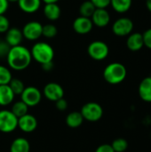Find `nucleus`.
<instances>
[{"label": "nucleus", "mask_w": 151, "mask_h": 152, "mask_svg": "<svg viewBox=\"0 0 151 152\" xmlns=\"http://www.w3.org/2000/svg\"><path fill=\"white\" fill-rule=\"evenodd\" d=\"M84 122V118L80 111H72L66 117V124L70 128H77Z\"/></svg>", "instance_id": "nucleus-21"}, {"label": "nucleus", "mask_w": 151, "mask_h": 152, "mask_svg": "<svg viewBox=\"0 0 151 152\" xmlns=\"http://www.w3.org/2000/svg\"><path fill=\"white\" fill-rule=\"evenodd\" d=\"M150 136H151V135H150Z\"/></svg>", "instance_id": "nucleus-41"}, {"label": "nucleus", "mask_w": 151, "mask_h": 152, "mask_svg": "<svg viewBox=\"0 0 151 152\" xmlns=\"http://www.w3.org/2000/svg\"><path fill=\"white\" fill-rule=\"evenodd\" d=\"M127 75L126 68L120 62H112L106 66L103 70V78L110 85H118L122 83Z\"/></svg>", "instance_id": "nucleus-2"}, {"label": "nucleus", "mask_w": 151, "mask_h": 152, "mask_svg": "<svg viewBox=\"0 0 151 152\" xmlns=\"http://www.w3.org/2000/svg\"><path fill=\"white\" fill-rule=\"evenodd\" d=\"M30 151V144L29 142L23 138L19 137L12 141L11 147H10V152H29Z\"/></svg>", "instance_id": "nucleus-20"}, {"label": "nucleus", "mask_w": 151, "mask_h": 152, "mask_svg": "<svg viewBox=\"0 0 151 152\" xmlns=\"http://www.w3.org/2000/svg\"><path fill=\"white\" fill-rule=\"evenodd\" d=\"M32 60H35L39 64H44L45 62L53 61L54 57V51L51 45L44 42L36 43L31 50Z\"/></svg>", "instance_id": "nucleus-3"}, {"label": "nucleus", "mask_w": 151, "mask_h": 152, "mask_svg": "<svg viewBox=\"0 0 151 152\" xmlns=\"http://www.w3.org/2000/svg\"><path fill=\"white\" fill-rule=\"evenodd\" d=\"M55 107L60 111H64L68 108V102L64 98H61L55 102Z\"/></svg>", "instance_id": "nucleus-32"}, {"label": "nucleus", "mask_w": 151, "mask_h": 152, "mask_svg": "<svg viewBox=\"0 0 151 152\" xmlns=\"http://www.w3.org/2000/svg\"><path fill=\"white\" fill-rule=\"evenodd\" d=\"M96 8H107L110 4V0H90Z\"/></svg>", "instance_id": "nucleus-33"}, {"label": "nucleus", "mask_w": 151, "mask_h": 152, "mask_svg": "<svg viewBox=\"0 0 151 152\" xmlns=\"http://www.w3.org/2000/svg\"><path fill=\"white\" fill-rule=\"evenodd\" d=\"M18 127V118L7 110H0V132L9 134Z\"/></svg>", "instance_id": "nucleus-5"}, {"label": "nucleus", "mask_w": 151, "mask_h": 152, "mask_svg": "<svg viewBox=\"0 0 151 152\" xmlns=\"http://www.w3.org/2000/svg\"><path fill=\"white\" fill-rule=\"evenodd\" d=\"M8 85L15 95H20L25 88L23 82L19 78H12Z\"/></svg>", "instance_id": "nucleus-25"}, {"label": "nucleus", "mask_w": 151, "mask_h": 152, "mask_svg": "<svg viewBox=\"0 0 151 152\" xmlns=\"http://www.w3.org/2000/svg\"><path fill=\"white\" fill-rule=\"evenodd\" d=\"M44 97L51 101V102H56L61 98H63L64 96V90L61 85L55 82L48 83L44 87Z\"/></svg>", "instance_id": "nucleus-10"}, {"label": "nucleus", "mask_w": 151, "mask_h": 152, "mask_svg": "<svg viewBox=\"0 0 151 152\" xmlns=\"http://www.w3.org/2000/svg\"><path fill=\"white\" fill-rule=\"evenodd\" d=\"M10 28V21L4 14H0V33H5Z\"/></svg>", "instance_id": "nucleus-29"}, {"label": "nucleus", "mask_w": 151, "mask_h": 152, "mask_svg": "<svg viewBox=\"0 0 151 152\" xmlns=\"http://www.w3.org/2000/svg\"><path fill=\"white\" fill-rule=\"evenodd\" d=\"M0 41H1V38H0Z\"/></svg>", "instance_id": "nucleus-40"}, {"label": "nucleus", "mask_w": 151, "mask_h": 152, "mask_svg": "<svg viewBox=\"0 0 151 152\" xmlns=\"http://www.w3.org/2000/svg\"><path fill=\"white\" fill-rule=\"evenodd\" d=\"M133 0H110V4L112 8L119 13L126 12L132 6Z\"/></svg>", "instance_id": "nucleus-22"}, {"label": "nucleus", "mask_w": 151, "mask_h": 152, "mask_svg": "<svg viewBox=\"0 0 151 152\" xmlns=\"http://www.w3.org/2000/svg\"><path fill=\"white\" fill-rule=\"evenodd\" d=\"M91 20L93 25L99 28H104L109 23L110 15L106 8H96L91 17Z\"/></svg>", "instance_id": "nucleus-13"}, {"label": "nucleus", "mask_w": 151, "mask_h": 152, "mask_svg": "<svg viewBox=\"0 0 151 152\" xmlns=\"http://www.w3.org/2000/svg\"><path fill=\"white\" fill-rule=\"evenodd\" d=\"M111 147L115 152H125L128 148V142L125 138H117L112 142Z\"/></svg>", "instance_id": "nucleus-26"}, {"label": "nucleus", "mask_w": 151, "mask_h": 152, "mask_svg": "<svg viewBox=\"0 0 151 152\" xmlns=\"http://www.w3.org/2000/svg\"><path fill=\"white\" fill-rule=\"evenodd\" d=\"M28 106L20 100L12 104L11 111L19 118L26 115L28 113Z\"/></svg>", "instance_id": "nucleus-24"}, {"label": "nucleus", "mask_w": 151, "mask_h": 152, "mask_svg": "<svg viewBox=\"0 0 151 152\" xmlns=\"http://www.w3.org/2000/svg\"><path fill=\"white\" fill-rule=\"evenodd\" d=\"M9 3H18L19 0H7Z\"/></svg>", "instance_id": "nucleus-39"}, {"label": "nucleus", "mask_w": 151, "mask_h": 152, "mask_svg": "<svg viewBox=\"0 0 151 152\" xmlns=\"http://www.w3.org/2000/svg\"><path fill=\"white\" fill-rule=\"evenodd\" d=\"M18 127L24 133H32L37 127V120L31 114H26L18 118Z\"/></svg>", "instance_id": "nucleus-12"}, {"label": "nucleus", "mask_w": 151, "mask_h": 152, "mask_svg": "<svg viewBox=\"0 0 151 152\" xmlns=\"http://www.w3.org/2000/svg\"><path fill=\"white\" fill-rule=\"evenodd\" d=\"M126 46L132 52H138L144 46L143 36L141 33H131L126 40Z\"/></svg>", "instance_id": "nucleus-15"}, {"label": "nucleus", "mask_w": 151, "mask_h": 152, "mask_svg": "<svg viewBox=\"0 0 151 152\" xmlns=\"http://www.w3.org/2000/svg\"><path fill=\"white\" fill-rule=\"evenodd\" d=\"M95 152H115L113 148L111 147V144H108V143H104V144H101L100 145L97 149Z\"/></svg>", "instance_id": "nucleus-34"}, {"label": "nucleus", "mask_w": 151, "mask_h": 152, "mask_svg": "<svg viewBox=\"0 0 151 152\" xmlns=\"http://www.w3.org/2000/svg\"><path fill=\"white\" fill-rule=\"evenodd\" d=\"M80 113L82 114L84 120H87L89 122H97L103 116V109L99 103L90 102L82 107Z\"/></svg>", "instance_id": "nucleus-4"}, {"label": "nucleus", "mask_w": 151, "mask_h": 152, "mask_svg": "<svg viewBox=\"0 0 151 152\" xmlns=\"http://www.w3.org/2000/svg\"><path fill=\"white\" fill-rule=\"evenodd\" d=\"M11 49V46L4 40L0 41V58H6L9 51Z\"/></svg>", "instance_id": "nucleus-30"}, {"label": "nucleus", "mask_w": 151, "mask_h": 152, "mask_svg": "<svg viewBox=\"0 0 151 152\" xmlns=\"http://www.w3.org/2000/svg\"><path fill=\"white\" fill-rule=\"evenodd\" d=\"M23 39L22 31L19 28H10L5 32V39L4 41L11 46H16L21 44Z\"/></svg>", "instance_id": "nucleus-14"}, {"label": "nucleus", "mask_w": 151, "mask_h": 152, "mask_svg": "<svg viewBox=\"0 0 151 152\" xmlns=\"http://www.w3.org/2000/svg\"><path fill=\"white\" fill-rule=\"evenodd\" d=\"M41 0H19L18 5L20 9L26 13H34L39 10Z\"/></svg>", "instance_id": "nucleus-17"}, {"label": "nucleus", "mask_w": 151, "mask_h": 152, "mask_svg": "<svg viewBox=\"0 0 151 152\" xmlns=\"http://www.w3.org/2000/svg\"><path fill=\"white\" fill-rule=\"evenodd\" d=\"M88 55L95 61H103L105 60L109 53V48L108 45L100 40L93 41L87 48Z\"/></svg>", "instance_id": "nucleus-6"}, {"label": "nucleus", "mask_w": 151, "mask_h": 152, "mask_svg": "<svg viewBox=\"0 0 151 152\" xmlns=\"http://www.w3.org/2000/svg\"><path fill=\"white\" fill-rule=\"evenodd\" d=\"M143 41H144V46L151 50V28L147 29L143 34Z\"/></svg>", "instance_id": "nucleus-31"}, {"label": "nucleus", "mask_w": 151, "mask_h": 152, "mask_svg": "<svg viewBox=\"0 0 151 152\" xmlns=\"http://www.w3.org/2000/svg\"><path fill=\"white\" fill-rule=\"evenodd\" d=\"M44 14L49 20H56L61 14V10L57 3L45 4L44 7Z\"/></svg>", "instance_id": "nucleus-19"}, {"label": "nucleus", "mask_w": 151, "mask_h": 152, "mask_svg": "<svg viewBox=\"0 0 151 152\" xmlns=\"http://www.w3.org/2000/svg\"><path fill=\"white\" fill-rule=\"evenodd\" d=\"M58 33L57 27L52 23H48L45 25H43V30H42V36H44L46 38H53L56 37Z\"/></svg>", "instance_id": "nucleus-27"}, {"label": "nucleus", "mask_w": 151, "mask_h": 152, "mask_svg": "<svg viewBox=\"0 0 151 152\" xmlns=\"http://www.w3.org/2000/svg\"><path fill=\"white\" fill-rule=\"evenodd\" d=\"M20 100L26 103L28 108L35 107L42 100V93L40 90L35 86H28L25 87L23 92L20 94Z\"/></svg>", "instance_id": "nucleus-7"}, {"label": "nucleus", "mask_w": 151, "mask_h": 152, "mask_svg": "<svg viewBox=\"0 0 151 152\" xmlns=\"http://www.w3.org/2000/svg\"><path fill=\"white\" fill-rule=\"evenodd\" d=\"M6 61L9 67L13 70L26 69L32 61L30 50L21 45L12 46L6 56Z\"/></svg>", "instance_id": "nucleus-1"}, {"label": "nucleus", "mask_w": 151, "mask_h": 152, "mask_svg": "<svg viewBox=\"0 0 151 152\" xmlns=\"http://www.w3.org/2000/svg\"><path fill=\"white\" fill-rule=\"evenodd\" d=\"M9 7V2L7 0H0V14H4Z\"/></svg>", "instance_id": "nucleus-35"}, {"label": "nucleus", "mask_w": 151, "mask_h": 152, "mask_svg": "<svg viewBox=\"0 0 151 152\" xmlns=\"http://www.w3.org/2000/svg\"><path fill=\"white\" fill-rule=\"evenodd\" d=\"M44 4H52V3H58L59 0H41Z\"/></svg>", "instance_id": "nucleus-37"}, {"label": "nucleus", "mask_w": 151, "mask_h": 152, "mask_svg": "<svg viewBox=\"0 0 151 152\" xmlns=\"http://www.w3.org/2000/svg\"><path fill=\"white\" fill-rule=\"evenodd\" d=\"M133 29V22L127 17L117 19L112 25V31L117 37L129 36Z\"/></svg>", "instance_id": "nucleus-8"}, {"label": "nucleus", "mask_w": 151, "mask_h": 152, "mask_svg": "<svg viewBox=\"0 0 151 152\" xmlns=\"http://www.w3.org/2000/svg\"><path fill=\"white\" fill-rule=\"evenodd\" d=\"M146 6L148 10L151 12V0H146Z\"/></svg>", "instance_id": "nucleus-38"}, {"label": "nucleus", "mask_w": 151, "mask_h": 152, "mask_svg": "<svg viewBox=\"0 0 151 152\" xmlns=\"http://www.w3.org/2000/svg\"><path fill=\"white\" fill-rule=\"evenodd\" d=\"M41 67L44 71L49 72L53 69V61H49V62H45L44 64H41Z\"/></svg>", "instance_id": "nucleus-36"}, {"label": "nucleus", "mask_w": 151, "mask_h": 152, "mask_svg": "<svg viewBox=\"0 0 151 152\" xmlns=\"http://www.w3.org/2000/svg\"><path fill=\"white\" fill-rule=\"evenodd\" d=\"M15 94L10 88L9 85L0 86V106H8L14 100Z\"/></svg>", "instance_id": "nucleus-18"}, {"label": "nucleus", "mask_w": 151, "mask_h": 152, "mask_svg": "<svg viewBox=\"0 0 151 152\" xmlns=\"http://www.w3.org/2000/svg\"><path fill=\"white\" fill-rule=\"evenodd\" d=\"M12 78V73L8 68L5 66L0 65V86L1 85H8L11 79Z\"/></svg>", "instance_id": "nucleus-28"}, {"label": "nucleus", "mask_w": 151, "mask_h": 152, "mask_svg": "<svg viewBox=\"0 0 151 152\" xmlns=\"http://www.w3.org/2000/svg\"><path fill=\"white\" fill-rule=\"evenodd\" d=\"M96 7L94 6V4L90 1H85L81 4L80 7H79V13L80 16H84V17H87V18H91L93 13L94 12Z\"/></svg>", "instance_id": "nucleus-23"}, {"label": "nucleus", "mask_w": 151, "mask_h": 152, "mask_svg": "<svg viewBox=\"0 0 151 152\" xmlns=\"http://www.w3.org/2000/svg\"><path fill=\"white\" fill-rule=\"evenodd\" d=\"M93 24L91 20V18L79 16L75 19L73 21V28L74 30L80 35H85L88 34L93 29Z\"/></svg>", "instance_id": "nucleus-11"}, {"label": "nucleus", "mask_w": 151, "mask_h": 152, "mask_svg": "<svg viewBox=\"0 0 151 152\" xmlns=\"http://www.w3.org/2000/svg\"><path fill=\"white\" fill-rule=\"evenodd\" d=\"M43 25L36 20L28 21L26 23L22 28V35L28 40L35 41L42 36Z\"/></svg>", "instance_id": "nucleus-9"}, {"label": "nucleus", "mask_w": 151, "mask_h": 152, "mask_svg": "<svg viewBox=\"0 0 151 152\" xmlns=\"http://www.w3.org/2000/svg\"><path fill=\"white\" fill-rule=\"evenodd\" d=\"M138 93L143 102L148 103L151 102V77H147L141 81Z\"/></svg>", "instance_id": "nucleus-16"}]
</instances>
